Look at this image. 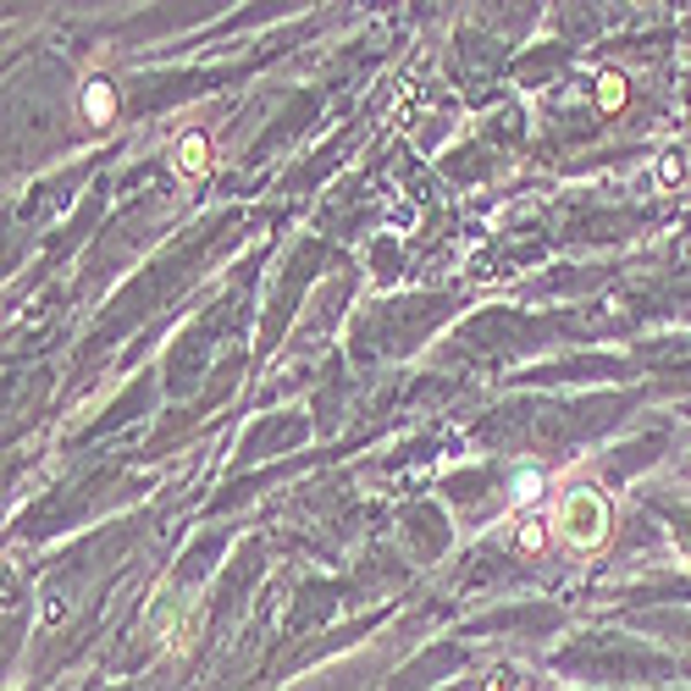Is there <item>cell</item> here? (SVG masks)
Masks as SVG:
<instances>
[{
    "mask_svg": "<svg viewBox=\"0 0 691 691\" xmlns=\"http://www.w3.org/2000/svg\"><path fill=\"white\" fill-rule=\"evenodd\" d=\"M559 536L576 547H603L609 542V498L592 482H576L559 498Z\"/></svg>",
    "mask_w": 691,
    "mask_h": 691,
    "instance_id": "cell-1",
    "label": "cell"
},
{
    "mask_svg": "<svg viewBox=\"0 0 691 691\" xmlns=\"http://www.w3.org/2000/svg\"><path fill=\"white\" fill-rule=\"evenodd\" d=\"M680 178H686V161H680L675 150H669V156H658V183H664V189H675Z\"/></svg>",
    "mask_w": 691,
    "mask_h": 691,
    "instance_id": "cell-6",
    "label": "cell"
},
{
    "mask_svg": "<svg viewBox=\"0 0 691 691\" xmlns=\"http://www.w3.org/2000/svg\"><path fill=\"white\" fill-rule=\"evenodd\" d=\"M482 691H503V686H498V680H487V686H482Z\"/></svg>",
    "mask_w": 691,
    "mask_h": 691,
    "instance_id": "cell-7",
    "label": "cell"
},
{
    "mask_svg": "<svg viewBox=\"0 0 691 691\" xmlns=\"http://www.w3.org/2000/svg\"><path fill=\"white\" fill-rule=\"evenodd\" d=\"M625 94H631V83H625V72H614V67H603L598 72V111H620L625 105Z\"/></svg>",
    "mask_w": 691,
    "mask_h": 691,
    "instance_id": "cell-4",
    "label": "cell"
},
{
    "mask_svg": "<svg viewBox=\"0 0 691 691\" xmlns=\"http://www.w3.org/2000/svg\"><path fill=\"white\" fill-rule=\"evenodd\" d=\"M172 172H178V178H189V183L211 172V138H205L200 127L178 133V145H172Z\"/></svg>",
    "mask_w": 691,
    "mask_h": 691,
    "instance_id": "cell-2",
    "label": "cell"
},
{
    "mask_svg": "<svg viewBox=\"0 0 691 691\" xmlns=\"http://www.w3.org/2000/svg\"><path fill=\"white\" fill-rule=\"evenodd\" d=\"M78 105H83V122H89V127H111V122H116V111H122V105H116V89H111L105 78H89Z\"/></svg>",
    "mask_w": 691,
    "mask_h": 691,
    "instance_id": "cell-3",
    "label": "cell"
},
{
    "mask_svg": "<svg viewBox=\"0 0 691 691\" xmlns=\"http://www.w3.org/2000/svg\"><path fill=\"white\" fill-rule=\"evenodd\" d=\"M514 547H520V553H542V547H547V525H542L536 514H525V520L514 525Z\"/></svg>",
    "mask_w": 691,
    "mask_h": 691,
    "instance_id": "cell-5",
    "label": "cell"
}]
</instances>
